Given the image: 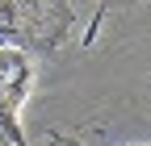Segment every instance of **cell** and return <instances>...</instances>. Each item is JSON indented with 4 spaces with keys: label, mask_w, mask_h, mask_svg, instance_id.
I'll use <instances>...</instances> for the list:
<instances>
[{
    "label": "cell",
    "mask_w": 151,
    "mask_h": 146,
    "mask_svg": "<svg viewBox=\"0 0 151 146\" xmlns=\"http://www.w3.org/2000/svg\"><path fill=\"white\" fill-rule=\"evenodd\" d=\"M67 0H0V46L13 50H55L71 33Z\"/></svg>",
    "instance_id": "1"
},
{
    "label": "cell",
    "mask_w": 151,
    "mask_h": 146,
    "mask_svg": "<svg viewBox=\"0 0 151 146\" xmlns=\"http://www.w3.org/2000/svg\"><path fill=\"white\" fill-rule=\"evenodd\" d=\"M29 79H34V67L25 59V50L0 46V134L13 146H29L21 134V121H17V108L29 92Z\"/></svg>",
    "instance_id": "2"
},
{
    "label": "cell",
    "mask_w": 151,
    "mask_h": 146,
    "mask_svg": "<svg viewBox=\"0 0 151 146\" xmlns=\"http://www.w3.org/2000/svg\"><path fill=\"white\" fill-rule=\"evenodd\" d=\"M50 146H76V142H67V138H50Z\"/></svg>",
    "instance_id": "3"
}]
</instances>
